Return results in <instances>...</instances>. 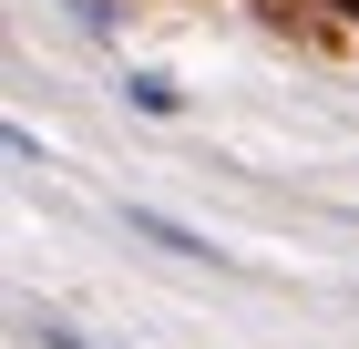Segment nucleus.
<instances>
[{
	"mask_svg": "<svg viewBox=\"0 0 359 349\" xmlns=\"http://www.w3.org/2000/svg\"><path fill=\"white\" fill-rule=\"evenodd\" d=\"M123 226H134V237H154V246H175V257H195V268H226V257H216V246H205V237H195V226H185V216H165V206H123Z\"/></svg>",
	"mask_w": 359,
	"mask_h": 349,
	"instance_id": "obj_1",
	"label": "nucleus"
},
{
	"mask_svg": "<svg viewBox=\"0 0 359 349\" xmlns=\"http://www.w3.org/2000/svg\"><path fill=\"white\" fill-rule=\"evenodd\" d=\"M123 103H134V113H154V124H175V113H185V93H175L165 72H123Z\"/></svg>",
	"mask_w": 359,
	"mask_h": 349,
	"instance_id": "obj_2",
	"label": "nucleus"
},
{
	"mask_svg": "<svg viewBox=\"0 0 359 349\" xmlns=\"http://www.w3.org/2000/svg\"><path fill=\"white\" fill-rule=\"evenodd\" d=\"M31 339H41V349H93L83 329H62V319H31Z\"/></svg>",
	"mask_w": 359,
	"mask_h": 349,
	"instance_id": "obj_3",
	"label": "nucleus"
}]
</instances>
